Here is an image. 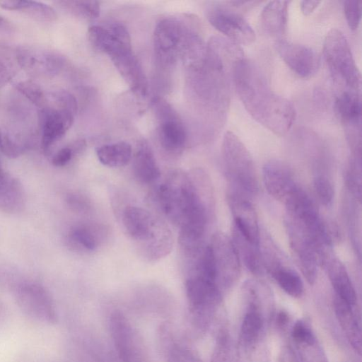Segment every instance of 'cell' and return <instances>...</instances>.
Listing matches in <instances>:
<instances>
[{"label":"cell","mask_w":362,"mask_h":362,"mask_svg":"<svg viewBox=\"0 0 362 362\" xmlns=\"http://www.w3.org/2000/svg\"><path fill=\"white\" fill-rule=\"evenodd\" d=\"M232 78L240 101L254 119L276 135L290 130L296 117L293 105L272 90L255 64L245 57L235 65Z\"/></svg>","instance_id":"1"},{"label":"cell","mask_w":362,"mask_h":362,"mask_svg":"<svg viewBox=\"0 0 362 362\" xmlns=\"http://www.w3.org/2000/svg\"><path fill=\"white\" fill-rule=\"evenodd\" d=\"M156 197L165 216L180 228L205 232L206 205L190 176L180 170L168 173L158 186Z\"/></svg>","instance_id":"2"},{"label":"cell","mask_w":362,"mask_h":362,"mask_svg":"<svg viewBox=\"0 0 362 362\" xmlns=\"http://www.w3.org/2000/svg\"><path fill=\"white\" fill-rule=\"evenodd\" d=\"M88 38L96 49L109 57L132 91L139 97H145L148 92L147 79L132 50L127 28L118 22L93 25L88 28Z\"/></svg>","instance_id":"3"},{"label":"cell","mask_w":362,"mask_h":362,"mask_svg":"<svg viewBox=\"0 0 362 362\" xmlns=\"http://www.w3.org/2000/svg\"><path fill=\"white\" fill-rule=\"evenodd\" d=\"M122 223L129 236L139 242L148 259H159L170 251L172 237L169 229L146 209L127 206L122 214Z\"/></svg>","instance_id":"4"},{"label":"cell","mask_w":362,"mask_h":362,"mask_svg":"<svg viewBox=\"0 0 362 362\" xmlns=\"http://www.w3.org/2000/svg\"><path fill=\"white\" fill-rule=\"evenodd\" d=\"M323 53L338 93L361 92V76L349 44L338 29L329 30L324 40Z\"/></svg>","instance_id":"5"},{"label":"cell","mask_w":362,"mask_h":362,"mask_svg":"<svg viewBox=\"0 0 362 362\" xmlns=\"http://www.w3.org/2000/svg\"><path fill=\"white\" fill-rule=\"evenodd\" d=\"M222 158L232 189L248 197L256 194L259 185L252 157L240 138L232 132L228 131L223 136Z\"/></svg>","instance_id":"6"},{"label":"cell","mask_w":362,"mask_h":362,"mask_svg":"<svg viewBox=\"0 0 362 362\" xmlns=\"http://www.w3.org/2000/svg\"><path fill=\"white\" fill-rule=\"evenodd\" d=\"M185 291L192 324L197 329L204 330L221 302V289L215 281L190 274L185 281Z\"/></svg>","instance_id":"7"},{"label":"cell","mask_w":362,"mask_h":362,"mask_svg":"<svg viewBox=\"0 0 362 362\" xmlns=\"http://www.w3.org/2000/svg\"><path fill=\"white\" fill-rule=\"evenodd\" d=\"M195 20L170 16L157 23L153 40L156 59L160 66H171L176 62L185 37Z\"/></svg>","instance_id":"8"},{"label":"cell","mask_w":362,"mask_h":362,"mask_svg":"<svg viewBox=\"0 0 362 362\" xmlns=\"http://www.w3.org/2000/svg\"><path fill=\"white\" fill-rule=\"evenodd\" d=\"M206 15L211 25L234 43L247 45L255 40V33L248 21L229 6L214 3L207 7Z\"/></svg>","instance_id":"9"},{"label":"cell","mask_w":362,"mask_h":362,"mask_svg":"<svg viewBox=\"0 0 362 362\" xmlns=\"http://www.w3.org/2000/svg\"><path fill=\"white\" fill-rule=\"evenodd\" d=\"M153 108L158 119V137L160 146L168 153L180 152L186 144L187 134L176 112L160 98L153 100Z\"/></svg>","instance_id":"10"},{"label":"cell","mask_w":362,"mask_h":362,"mask_svg":"<svg viewBox=\"0 0 362 362\" xmlns=\"http://www.w3.org/2000/svg\"><path fill=\"white\" fill-rule=\"evenodd\" d=\"M110 329L114 344L122 362H148L137 332L121 312L112 313Z\"/></svg>","instance_id":"11"},{"label":"cell","mask_w":362,"mask_h":362,"mask_svg":"<svg viewBox=\"0 0 362 362\" xmlns=\"http://www.w3.org/2000/svg\"><path fill=\"white\" fill-rule=\"evenodd\" d=\"M15 294L18 306L27 315L43 322L56 321L52 298L41 285L33 282L21 283L17 286Z\"/></svg>","instance_id":"12"},{"label":"cell","mask_w":362,"mask_h":362,"mask_svg":"<svg viewBox=\"0 0 362 362\" xmlns=\"http://www.w3.org/2000/svg\"><path fill=\"white\" fill-rule=\"evenodd\" d=\"M214 257L219 287H230L238 279L240 257L230 238L221 233L214 235L209 244Z\"/></svg>","instance_id":"13"},{"label":"cell","mask_w":362,"mask_h":362,"mask_svg":"<svg viewBox=\"0 0 362 362\" xmlns=\"http://www.w3.org/2000/svg\"><path fill=\"white\" fill-rule=\"evenodd\" d=\"M275 47L284 62L299 76L310 78L318 71L320 57L313 48L284 39L276 40Z\"/></svg>","instance_id":"14"},{"label":"cell","mask_w":362,"mask_h":362,"mask_svg":"<svg viewBox=\"0 0 362 362\" xmlns=\"http://www.w3.org/2000/svg\"><path fill=\"white\" fill-rule=\"evenodd\" d=\"M287 230L290 243L301 272L310 284H313L317 276L319 256L310 235L303 228L288 221Z\"/></svg>","instance_id":"15"},{"label":"cell","mask_w":362,"mask_h":362,"mask_svg":"<svg viewBox=\"0 0 362 362\" xmlns=\"http://www.w3.org/2000/svg\"><path fill=\"white\" fill-rule=\"evenodd\" d=\"M16 59L21 67L34 76H54L61 71L65 63L60 54L33 47L19 48Z\"/></svg>","instance_id":"16"},{"label":"cell","mask_w":362,"mask_h":362,"mask_svg":"<svg viewBox=\"0 0 362 362\" xmlns=\"http://www.w3.org/2000/svg\"><path fill=\"white\" fill-rule=\"evenodd\" d=\"M248 198L234 189L228 193V203L234 218L233 228L248 240L259 245L257 216Z\"/></svg>","instance_id":"17"},{"label":"cell","mask_w":362,"mask_h":362,"mask_svg":"<svg viewBox=\"0 0 362 362\" xmlns=\"http://www.w3.org/2000/svg\"><path fill=\"white\" fill-rule=\"evenodd\" d=\"M76 112L57 107L49 100L42 108V147L45 152L61 139L73 124Z\"/></svg>","instance_id":"18"},{"label":"cell","mask_w":362,"mask_h":362,"mask_svg":"<svg viewBox=\"0 0 362 362\" xmlns=\"http://www.w3.org/2000/svg\"><path fill=\"white\" fill-rule=\"evenodd\" d=\"M263 182L268 193L274 199L284 202L296 185L290 167L279 160H271L263 167Z\"/></svg>","instance_id":"19"},{"label":"cell","mask_w":362,"mask_h":362,"mask_svg":"<svg viewBox=\"0 0 362 362\" xmlns=\"http://www.w3.org/2000/svg\"><path fill=\"white\" fill-rule=\"evenodd\" d=\"M334 310L337 319L354 349L361 354V329L360 317L355 308L334 295Z\"/></svg>","instance_id":"20"},{"label":"cell","mask_w":362,"mask_h":362,"mask_svg":"<svg viewBox=\"0 0 362 362\" xmlns=\"http://www.w3.org/2000/svg\"><path fill=\"white\" fill-rule=\"evenodd\" d=\"M334 290L335 296L348 303L356 307L357 296L344 265L337 257L330 256L323 263Z\"/></svg>","instance_id":"21"},{"label":"cell","mask_w":362,"mask_h":362,"mask_svg":"<svg viewBox=\"0 0 362 362\" xmlns=\"http://www.w3.org/2000/svg\"><path fill=\"white\" fill-rule=\"evenodd\" d=\"M25 200L21 182L0 168V211L18 214L23 210Z\"/></svg>","instance_id":"22"},{"label":"cell","mask_w":362,"mask_h":362,"mask_svg":"<svg viewBox=\"0 0 362 362\" xmlns=\"http://www.w3.org/2000/svg\"><path fill=\"white\" fill-rule=\"evenodd\" d=\"M132 168L135 177L142 183H153L159 179L160 169L147 141H140L136 145L133 155Z\"/></svg>","instance_id":"23"},{"label":"cell","mask_w":362,"mask_h":362,"mask_svg":"<svg viewBox=\"0 0 362 362\" xmlns=\"http://www.w3.org/2000/svg\"><path fill=\"white\" fill-rule=\"evenodd\" d=\"M289 1H272L262 9L261 23L265 31L276 40L284 39L287 22Z\"/></svg>","instance_id":"24"},{"label":"cell","mask_w":362,"mask_h":362,"mask_svg":"<svg viewBox=\"0 0 362 362\" xmlns=\"http://www.w3.org/2000/svg\"><path fill=\"white\" fill-rule=\"evenodd\" d=\"M335 108L344 129L361 126V93L343 91L338 93Z\"/></svg>","instance_id":"25"},{"label":"cell","mask_w":362,"mask_h":362,"mask_svg":"<svg viewBox=\"0 0 362 362\" xmlns=\"http://www.w3.org/2000/svg\"><path fill=\"white\" fill-rule=\"evenodd\" d=\"M254 295L255 297L248 304L240 327V341L246 347L252 346L257 341L264 325L259 305L255 293Z\"/></svg>","instance_id":"26"},{"label":"cell","mask_w":362,"mask_h":362,"mask_svg":"<svg viewBox=\"0 0 362 362\" xmlns=\"http://www.w3.org/2000/svg\"><path fill=\"white\" fill-rule=\"evenodd\" d=\"M31 145L28 136L16 127H3L0 129V148L10 158L21 156Z\"/></svg>","instance_id":"27"},{"label":"cell","mask_w":362,"mask_h":362,"mask_svg":"<svg viewBox=\"0 0 362 362\" xmlns=\"http://www.w3.org/2000/svg\"><path fill=\"white\" fill-rule=\"evenodd\" d=\"M100 162L110 168L126 165L132 158V146L126 141L105 144L96 149Z\"/></svg>","instance_id":"28"},{"label":"cell","mask_w":362,"mask_h":362,"mask_svg":"<svg viewBox=\"0 0 362 362\" xmlns=\"http://www.w3.org/2000/svg\"><path fill=\"white\" fill-rule=\"evenodd\" d=\"M233 236L232 241L239 257L242 258L247 268L254 274H262L263 267L259 245L248 240L234 228Z\"/></svg>","instance_id":"29"},{"label":"cell","mask_w":362,"mask_h":362,"mask_svg":"<svg viewBox=\"0 0 362 362\" xmlns=\"http://www.w3.org/2000/svg\"><path fill=\"white\" fill-rule=\"evenodd\" d=\"M272 275L276 283L288 295L300 298L303 293V284L299 275L291 269L276 267Z\"/></svg>","instance_id":"30"},{"label":"cell","mask_w":362,"mask_h":362,"mask_svg":"<svg viewBox=\"0 0 362 362\" xmlns=\"http://www.w3.org/2000/svg\"><path fill=\"white\" fill-rule=\"evenodd\" d=\"M95 227L88 225H78L73 227L69 237L77 246L88 251L95 250L99 244L98 232Z\"/></svg>","instance_id":"31"},{"label":"cell","mask_w":362,"mask_h":362,"mask_svg":"<svg viewBox=\"0 0 362 362\" xmlns=\"http://www.w3.org/2000/svg\"><path fill=\"white\" fill-rule=\"evenodd\" d=\"M59 4L71 13L88 20L97 18L100 14L97 1H63Z\"/></svg>","instance_id":"32"},{"label":"cell","mask_w":362,"mask_h":362,"mask_svg":"<svg viewBox=\"0 0 362 362\" xmlns=\"http://www.w3.org/2000/svg\"><path fill=\"white\" fill-rule=\"evenodd\" d=\"M345 180L350 192L360 202L361 197V156L352 154L346 172Z\"/></svg>","instance_id":"33"},{"label":"cell","mask_w":362,"mask_h":362,"mask_svg":"<svg viewBox=\"0 0 362 362\" xmlns=\"http://www.w3.org/2000/svg\"><path fill=\"white\" fill-rule=\"evenodd\" d=\"M20 11H24L35 20L52 22L57 19L55 10L47 4L33 1H22Z\"/></svg>","instance_id":"34"},{"label":"cell","mask_w":362,"mask_h":362,"mask_svg":"<svg viewBox=\"0 0 362 362\" xmlns=\"http://www.w3.org/2000/svg\"><path fill=\"white\" fill-rule=\"evenodd\" d=\"M18 90L34 105L44 108L48 102V98L40 85L32 81H23L16 85Z\"/></svg>","instance_id":"35"},{"label":"cell","mask_w":362,"mask_h":362,"mask_svg":"<svg viewBox=\"0 0 362 362\" xmlns=\"http://www.w3.org/2000/svg\"><path fill=\"white\" fill-rule=\"evenodd\" d=\"M300 362H328L317 341L313 343H295Z\"/></svg>","instance_id":"36"},{"label":"cell","mask_w":362,"mask_h":362,"mask_svg":"<svg viewBox=\"0 0 362 362\" xmlns=\"http://www.w3.org/2000/svg\"><path fill=\"white\" fill-rule=\"evenodd\" d=\"M314 188L320 202L325 206L332 204L334 187L332 182L325 175L317 174L314 178Z\"/></svg>","instance_id":"37"},{"label":"cell","mask_w":362,"mask_h":362,"mask_svg":"<svg viewBox=\"0 0 362 362\" xmlns=\"http://www.w3.org/2000/svg\"><path fill=\"white\" fill-rule=\"evenodd\" d=\"M344 12L347 24L351 30H356L361 21L362 14V1L360 0H346L344 1Z\"/></svg>","instance_id":"38"},{"label":"cell","mask_w":362,"mask_h":362,"mask_svg":"<svg viewBox=\"0 0 362 362\" xmlns=\"http://www.w3.org/2000/svg\"><path fill=\"white\" fill-rule=\"evenodd\" d=\"M168 362H201L197 356L182 344L172 343L168 349Z\"/></svg>","instance_id":"39"},{"label":"cell","mask_w":362,"mask_h":362,"mask_svg":"<svg viewBox=\"0 0 362 362\" xmlns=\"http://www.w3.org/2000/svg\"><path fill=\"white\" fill-rule=\"evenodd\" d=\"M291 337L295 343L310 344L317 340L310 327L302 320H298L293 325Z\"/></svg>","instance_id":"40"},{"label":"cell","mask_w":362,"mask_h":362,"mask_svg":"<svg viewBox=\"0 0 362 362\" xmlns=\"http://www.w3.org/2000/svg\"><path fill=\"white\" fill-rule=\"evenodd\" d=\"M211 362H233L229 343L226 336L219 337Z\"/></svg>","instance_id":"41"},{"label":"cell","mask_w":362,"mask_h":362,"mask_svg":"<svg viewBox=\"0 0 362 362\" xmlns=\"http://www.w3.org/2000/svg\"><path fill=\"white\" fill-rule=\"evenodd\" d=\"M74 153L71 146L64 147L55 153L52 159V163L57 167L64 166L71 160Z\"/></svg>","instance_id":"42"},{"label":"cell","mask_w":362,"mask_h":362,"mask_svg":"<svg viewBox=\"0 0 362 362\" xmlns=\"http://www.w3.org/2000/svg\"><path fill=\"white\" fill-rule=\"evenodd\" d=\"M66 202L69 206L75 211H85L88 208V203L84 197L72 194L67 197Z\"/></svg>","instance_id":"43"},{"label":"cell","mask_w":362,"mask_h":362,"mask_svg":"<svg viewBox=\"0 0 362 362\" xmlns=\"http://www.w3.org/2000/svg\"><path fill=\"white\" fill-rule=\"evenodd\" d=\"M12 78V73L6 63L0 59V88L6 85Z\"/></svg>","instance_id":"44"},{"label":"cell","mask_w":362,"mask_h":362,"mask_svg":"<svg viewBox=\"0 0 362 362\" xmlns=\"http://www.w3.org/2000/svg\"><path fill=\"white\" fill-rule=\"evenodd\" d=\"M320 1H303L300 2V10L303 15H310L320 4Z\"/></svg>","instance_id":"45"},{"label":"cell","mask_w":362,"mask_h":362,"mask_svg":"<svg viewBox=\"0 0 362 362\" xmlns=\"http://www.w3.org/2000/svg\"><path fill=\"white\" fill-rule=\"evenodd\" d=\"M22 1L10 0V1H0V6L6 10H20L21 7Z\"/></svg>","instance_id":"46"},{"label":"cell","mask_w":362,"mask_h":362,"mask_svg":"<svg viewBox=\"0 0 362 362\" xmlns=\"http://www.w3.org/2000/svg\"><path fill=\"white\" fill-rule=\"evenodd\" d=\"M288 319V317L287 313L281 311L279 313V315L277 316V323L280 326H284V325H286L287 323Z\"/></svg>","instance_id":"47"},{"label":"cell","mask_w":362,"mask_h":362,"mask_svg":"<svg viewBox=\"0 0 362 362\" xmlns=\"http://www.w3.org/2000/svg\"><path fill=\"white\" fill-rule=\"evenodd\" d=\"M1 21H2V18H0V23H1Z\"/></svg>","instance_id":"48"}]
</instances>
